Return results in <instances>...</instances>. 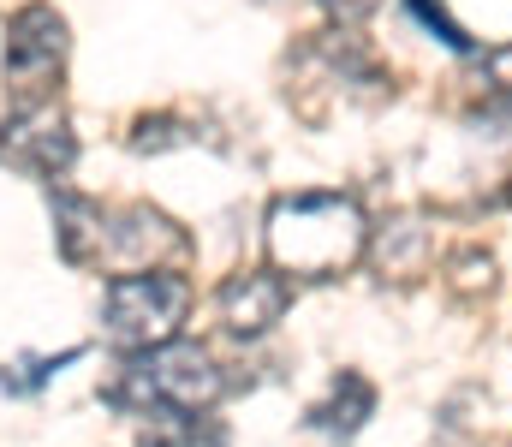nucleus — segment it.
I'll return each mask as SVG.
<instances>
[{
	"label": "nucleus",
	"mask_w": 512,
	"mask_h": 447,
	"mask_svg": "<svg viewBox=\"0 0 512 447\" xmlns=\"http://www.w3.org/2000/svg\"><path fill=\"white\" fill-rule=\"evenodd\" d=\"M0 161L24 179H66L78 161V138L60 102H36V108H12L0 120Z\"/></svg>",
	"instance_id": "39448f33"
},
{
	"label": "nucleus",
	"mask_w": 512,
	"mask_h": 447,
	"mask_svg": "<svg viewBox=\"0 0 512 447\" xmlns=\"http://www.w3.org/2000/svg\"><path fill=\"white\" fill-rule=\"evenodd\" d=\"M54 239H60V257H66L72 269L102 263V245H108V209H102L96 197L54 191Z\"/></svg>",
	"instance_id": "6e6552de"
},
{
	"label": "nucleus",
	"mask_w": 512,
	"mask_h": 447,
	"mask_svg": "<svg viewBox=\"0 0 512 447\" xmlns=\"http://www.w3.org/2000/svg\"><path fill=\"white\" fill-rule=\"evenodd\" d=\"M364 215L352 197L340 191H292L268 203V257L280 275H304V281H328L346 275L364 257Z\"/></svg>",
	"instance_id": "f257e3e1"
},
{
	"label": "nucleus",
	"mask_w": 512,
	"mask_h": 447,
	"mask_svg": "<svg viewBox=\"0 0 512 447\" xmlns=\"http://www.w3.org/2000/svg\"><path fill=\"white\" fill-rule=\"evenodd\" d=\"M322 6H328V18H334V24H358V18H370L382 0H322Z\"/></svg>",
	"instance_id": "ddd939ff"
},
{
	"label": "nucleus",
	"mask_w": 512,
	"mask_h": 447,
	"mask_svg": "<svg viewBox=\"0 0 512 447\" xmlns=\"http://www.w3.org/2000/svg\"><path fill=\"white\" fill-rule=\"evenodd\" d=\"M66 18L48 6V0H24L6 12V48H0V78H6V96L12 108H36V102H54L60 90V72H66Z\"/></svg>",
	"instance_id": "20e7f679"
},
{
	"label": "nucleus",
	"mask_w": 512,
	"mask_h": 447,
	"mask_svg": "<svg viewBox=\"0 0 512 447\" xmlns=\"http://www.w3.org/2000/svg\"><path fill=\"white\" fill-rule=\"evenodd\" d=\"M185 310H191V281L185 275H167V269L114 275L108 293H102V328L126 352H155V346L179 340Z\"/></svg>",
	"instance_id": "7ed1b4c3"
},
{
	"label": "nucleus",
	"mask_w": 512,
	"mask_h": 447,
	"mask_svg": "<svg viewBox=\"0 0 512 447\" xmlns=\"http://www.w3.org/2000/svg\"><path fill=\"white\" fill-rule=\"evenodd\" d=\"M179 251H185V233H179L161 209L131 203V209H114V215H108V245H102V257L126 263L131 275H143L155 257H179Z\"/></svg>",
	"instance_id": "0eeeda50"
},
{
	"label": "nucleus",
	"mask_w": 512,
	"mask_h": 447,
	"mask_svg": "<svg viewBox=\"0 0 512 447\" xmlns=\"http://www.w3.org/2000/svg\"><path fill=\"white\" fill-rule=\"evenodd\" d=\"M227 376L221 364L191 346V340H173V346H155V352H131L120 364V376L102 388L108 406H120L126 418H203L215 400H221Z\"/></svg>",
	"instance_id": "f03ea898"
},
{
	"label": "nucleus",
	"mask_w": 512,
	"mask_h": 447,
	"mask_svg": "<svg viewBox=\"0 0 512 447\" xmlns=\"http://www.w3.org/2000/svg\"><path fill=\"white\" fill-rule=\"evenodd\" d=\"M411 12H417L429 30H441V42H453V48H471V42H465V30H459L447 12H441V0H411Z\"/></svg>",
	"instance_id": "9b49d317"
},
{
	"label": "nucleus",
	"mask_w": 512,
	"mask_h": 447,
	"mask_svg": "<svg viewBox=\"0 0 512 447\" xmlns=\"http://www.w3.org/2000/svg\"><path fill=\"white\" fill-rule=\"evenodd\" d=\"M370 412H376V388H370L358 370H340L334 394L310 412V430H322V436H334V442H352V436L364 430Z\"/></svg>",
	"instance_id": "1a4fd4ad"
},
{
	"label": "nucleus",
	"mask_w": 512,
	"mask_h": 447,
	"mask_svg": "<svg viewBox=\"0 0 512 447\" xmlns=\"http://www.w3.org/2000/svg\"><path fill=\"white\" fill-rule=\"evenodd\" d=\"M131 149H149V155H161V149H179V144H197V132L185 126V120H173V114H155V120H137L131 126Z\"/></svg>",
	"instance_id": "9d476101"
},
{
	"label": "nucleus",
	"mask_w": 512,
	"mask_h": 447,
	"mask_svg": "<svg viewBox=\"0 0 512 447\" xmlns=\"http://www.w3.org/2000/svg\"><path fill=\"white\" fill-rule=\"evenodd\" d=\"M483 78H489L501 96H512V48H495V54H483Z\"/></svg>",
	"instance_id": "f8f14e48"
},
{
	"label": "nucleus",
	"mask_w": 512,
	"mask_h": 447,
	"mask_svg": "<svg viewBox=\"0 0 512 447\" xmlns=\"http://www.w3.org/2000/svg\"><path fill=\"white\" fill-rule=\"evenodd\" d=\"M286 304H292V281H286L274 263H268V269H239V275H227L221 293H215L221 328L239 334V340H262V334L286 316Z\"/></svg>",
	"instance_id": "423d86ee"
}]
</instances>
